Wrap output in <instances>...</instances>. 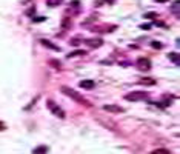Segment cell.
<instances>
[{"label":"cell","instance_id":"1","mask_svg":"<svg viewBox=\"0 0 180 154\" xmlns=\"http://www.w3.org/2000/svg\"><path fill=\"white\" fill-rule=\"evenodd\" d=\"M62 93L65 94V96H68V97H71L72 100H76V102H79V103H82V105H90L88 102H86V99L82 96V94H79L76 89H72V88H68V86H62Z\"/></svg>","mask_w":180,"mask_h":154},{"label":"cell","instance_id":"2","mask_svg":"<svg viewBox=\"0 0 180 154\" xmlns=\"http://www.w3.org/2000/svg\"><path fill=\"white\" fill-rule=\"evenodd\" d=\"M148 93L146 91H131L128 94H125V100L128 102H140V100H145L148 99Z\"/></svg>","mask_w":180,"mask_h":154},{"label":"cell","instance_id":"3","mask_svg":"<svg viewBox=\"0 0 180 154\" xmlns=\"http://www.w3.org/2000/svg\"><path fill=\"white\" fill-rule=\"evenodd\" d=\"M48 108H49L54 114L57 116V117H60V119H63V117H65V111H63L60 106H57L55 103H52V100H48Z\"/></svg>","mask_w":180,"mask_h":154},{"label":"cell","instance_id":"4","mask_svg":"<svg viewBox=\"0 0 180 154\" xmlns=\"http://www.w3.org/2000/svg\"><path fill=\"white\" fill-rule=\"evenodd\" d=\"M137 66H138L142 71H149V70H151V62H149V59L142 57V59L137 60Z\"/></svg>","mask_w":180,"mask_h":154},{"label":"cell","instance_id":"5","mask_svg":"<svg viewBox=\"0 0 180 154\" xmlns=\"http://www.w3.org/2000/svg\"><path fill=\"white\" fill-rule=\"evenodd\" d=\"M103 110L108 113H123V108L119 105H103Z\"/></svg>","mask_w":180,"mask_h":154},{"label":"cell","instance_id":"6","mask_svg":"<svg viewBox=\"0 0 180 154\" xmlns=\"http://www.w3.org/2000/svg\"><path fill=\"white\" fill-rule=\"evenodd\" d=\"M85 43L90 46V48H99L103 45V40L102 38H91V40H85Z\"/></svg>","mask_w":180,"mask_h":154},{"label":"cell","instance_id":"7","mask_svg":"<svg viewBox=\"0 0 180 154\" xmlns=\"http://www.w3.org/2000/svg\"><path fill=\"white\" fill-rule=\"evenodd\" d=\"M79 85H80V88H83V89H92V88L95 86L94 80H82Z\"/></svg>","mask_w":180,"mask_h":154},{"label":"cell","instance_id":"8","mask_svg":"<svg viewBox=\"0 0 180 154\" xmlns=\"http://www.w3.org/2000/svg\"><path fill=\"white\" fill-rule=\"evenodd\" d=\"M40 43H42L43 46H46V48H49V49H54V51H60V48H59L57 45L51 43V42H49V40H46V38H42V40H40Z\"/></svg>","mask_w":180,"mask_h":154},{"label":"cell","instance_id":"9","mask_svg":"<svg viewBox=\"0 0 180 154\" xmlns=\"http://www.w3.org/2000/svg\"><path fill=\"white\" fill-rule=\"evenodd\" d=\"M138 83L140 85H156V80L152 77H142V79H138Z\"/></svg>","mask_w":180,"mask_h":154},{"label":"cell","instance_id":"10","mask_svg":"<svg viewBox=\"0 0 180 154\" xmlns=\"http://www.w3.org/2000/svg\"><path fill=\"white\" fill-rule=\"evenodd\" d=\"M63 0H46V3H48V6L49 8H52V6H57V5H60Z\"/></svg>","mask_w":180,"mask_h":154},{"label":"cell","instance_id":"11","mask_svg":"<svg viewBox=\"0 0 180 154\" xmlns=\"http://www.w3.org/2000/svg\"><path fill=\"white\" fill-rule=\"evenodd\" d=\"M179 3L180 2H176V3H173V6H171V11H173L176 16H179Z\"/></svg>","mask_w":180,"mask_h":154},{"label":"cell","instance_id":"12","mask_svg":"<svg viewBox=\"0 0 180 154\" xmlns=\"http://www.w3.org/2000/svg\"><path fill=\"white\" fill-rule=\"evenodd\" d=\"M83 54H85V51H82V49H77V51H74V52L68 54V57H74V56H83Z\"/></svg>","mask_w":180,"mask_h":154},{"label":"cell","instance_id":"13","mask_svg":"<svg viewBox=\"0 0 180 154\" xmlns=\"http://www.w3.org/2000/svg\"><path fill=\"white\" fill-rule=\"evenodd\" d=\"M169 59H171L176 65H179V54H169Z\"/></svg>","mask_w":180,"mask_h":154},{"label":"cell","instance_id":"14","mask_svg":"<svg viewBox=\"0 0 180 154\" xmlns=\"http://www.w3.org/2000/svg\"><path fill=\"white\" fill-rule=\"evenodd\" d=\"M151 154H169L168 150H165V148H160V150H156V151H152Z\"/></svg>","mask_w":180,"mask_h":154},{"label":"cell","instance_id":"15","mask_svg":"<svg viewBox=\"0 0 180 154\" xmlns=\"http://www.w3.org/2000/svg\"><path fill=\"white\" fill-rule=\"evenodd\" d=\"M46 150H48V148H46V147H42V148H37V150H36V151H34V153L36 154H43V153H46Z\"/></svg>","mask_w":180,"mask_h":154},{"label":"cell","instance_id":"16","mask_svg":"<svg viewBox=\"0 0 180 154\" xmlns=\"http://www.w3.org/2000/svg\"><path fill=\"white\" fill-rule=\"evenodd\" d=\"M145 17H146V19H152V20H154V19H156V14H154V12H148V14H145Z\"/></svg>","mask_w":180,"mask_h":154},{"label":"cell","instance_id":"17","mask_svg":"<svg viewBox=\"0 0 180 154\" xmlns=\"http://www.w3.org/2000/svg\"><path fill=\"white\" fill-rule=\"evenodd\" d=\"M151 46H154V48H162V43H159V42H151Z\"/></svg>","mask_w":180,"mask_h":154},{"label":"cell","instance_id":"18","mask_svg":"<svg viewBox=\"0 0 180 154\" xmlns=\"http://www.w3.org/2000/svg\"><path fill=\"white\" fill-rule=\"evenodd\" d=\"M80 42H82V40H79V38H72V40H71V43H72V45H79Z\"/></svg>","mask_w":180,"mask_h":154},{"label":"cell","instance_id":"19","mask_svg":"<svg viewBox=\"0 0 180 154\" xmlns=\"http://www.w3.org/2000/svg\"><path fill=\"white\" fill-rule=\"evenodd\" d=\"M51 63H52V66H55V68H60V65H59V62H57V60H51Z\"/></svg>","mask_w":180,"mask_h":154},{"label":"cell","instance_id":"20","mask_svg":"<svg viewBox=\"0 0 180 154\" xmlns=\"http://www.w3.org/2000/svg\"><path fill=\"white\" fill-rule=\"evenodd\" d=\"M140 28H142V29H149V28H151V25H149V23H146V25H142Z\"/></svg>","mask_w":180,"mask_h":154},{"label":"cell","instance_id":"21","mask_svg":"<svg viewBox=\"0 0 180 154\" xmlns=\"http://www.w3.org/2000/svg\"><path fill=\"white\" fill-rule=\"evenodd\" d=\"M36 22H43L45 20V17H37V19H34Z\"/></svg>","mask_w":180,"mask_h":154},{"label":"cell","instance_id":"22","mask_svg":"<svg viewBox=\"0 0 180 154\" xmlns=\"http://www.w3.org/2000/svg\"><path fill=\"white\" fill-rule=\"evenodd\" d=\"M105 2H108V3H112L114 0H103V3H105Z\"/></svg>","mask_w":180,"mask_h":154},{"label":"cell","instance_id":"23","mask_svg":"<svg viewBox=\"0 0 180 154\" xmlns=\"http://www.w3.org/2000/svg\"><path fill=\"white\" fill-rule=\"evenodd\" d=\"M157 2H168V0H157Z\"/></svg>","mask_w":180,"mask_h":154}]
</instances>
